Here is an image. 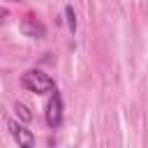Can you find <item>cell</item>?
Masks as SVG:
<instances>
[{"label": "cell", "mask_w": 148, "mask_h": 148, "mask_svg": "<svg viewBox=\"0 0 148 148\" xmlns=\"http://www.w3.org/2000/svg\"><path fill=\"white\" fill-rule=\"evenodd\" d=\"M21 86H23L25 90H30V92H37V95H44V92L56 90V81H53L49 74H44L42 69H30V72H25V74L21 76Z\"/></svg>", "instance_id": "1"}, {"label": "cell", "mask_w": 148, "mask_h": 148, "mask_svg": "<svg viewBox=\"0 0 148 148\" xmlns=\"http://www.w3.org/2000/svg\"><path fill=\"white\" fill-rule=\"evenodd\" d=\"M44 118H46V125L49 127H60L62 123V97L58 90H51V97L46 102V109H44Z\"/></svg>", "instance_id": "2"}, {"label": "cell", "mask_w": 148, "mask_h": 148, "mask_svg": "<svg viewBox=\"0 0 148 148\" xmlns=\"http://www.w3.org/2000/svg\"><path fill=\"white\" fill-rule=\"evenodd\" d=\"M7 130H9L12 139H14L18 146H23V148H32V146H35V136H32V132L25 130L21 123H16V120H7Z\"/></svg>", "instance_id": "3"}, {"label": "cell", "mask_w": 148, "mask_h": 148, "mask_svg": "<svg viewBox=\"0 0 148 148\" xmlns=\"http://www.w3.org/2000/svg\"><path fill=\"white\" fill-rule=\"evenodd\" d=\"M21 32L23 35H28V37H44L46 35V25L42 23V21H37L35 16H25L23 21H21Z\"/></svg>", "instance_id": "4"}, {"label": "cell", "mask_w": 148, "mask_h": 148, "mask_svg": "<svg viewBox=\"0 0 148 148\" xmlns=\"http://www.w3.org/2000/svg\"><path fill=\"white\" fill-rule=\"evenodd\" d=\"M14 111H16V116H18L23 123H30V120H32V113H30V109H28L25 104L16 102V104H14Z\"/></svg>", "instance_id": "5"}, {"label": "cell", "mask_w": 148, "mask_h": 148, "mask_svg": "<svg viewBox=\"0 0 148 148\" xmlns=\"http://www.w3.org/2000/svg\"><path fill=\"white\" fill-rule=\"evenodd\" d=\"M65 16H67V25H69V30L74 32V30H76V16H74V9H72L69 5L65 7Z\"/></svg>", "instance_id": "6"}, {"label": "cell", "mask_w": 148, "mask_h": 148, "mask_svg": "<svg viewBox=\"0 0 148 148\" xmlns=\"http://www.w3.org/2000/svg\"><path fill=\"white\" fill-rule=\"evenodd\" d=\"M5 18H7V9H2V7H0V23H2Z\"/></svg>", "instance_id": "7"}]
</instances>
